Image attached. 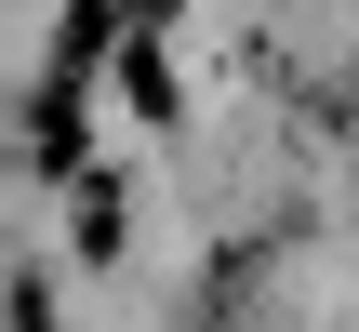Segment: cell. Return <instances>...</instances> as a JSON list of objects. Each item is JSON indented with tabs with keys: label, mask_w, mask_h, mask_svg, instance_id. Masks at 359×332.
<instances>
[{
	"label": "cell",
	"mask_w": 359,
	"mask_h": 332,
	"mask_svg": "<svg viewBox=\"0 0 359 332\" xmlns=\"http://www.w3.org/2000/svg\"><path fill=\"white\" fill-rule=\"evenodd\" d=\"M27 173H80V106H67V80L27 93Z\"/></svg>",
	"instance_id": "1"
},
{
	"label": "cell",
	"mask_w": 359,
	"mask_h": 332,
	"mask_svg": "<svg viewBox=\"0 0 359 332\" xmlns=\"http://www.w3.org/2000/svg\"><path fill=\"white\" fill-rule=\"evenodd\" d=\"M53 40H67V67H80V53H107V40H120V13H107V0H80V13H67Z\"/></svg>",
	"instance_id": "3"
},
{
	"label": "cell",
	"mask_w": 359,
	"mask_h": 332,
	"mask_svg": "<svg viewBox=\"0 0 359 332\" xmlns=\"http://www.w3.org/2000/svg\"><path fill=\"white\" fill-rule=\"evenodd\" d=\"M120 93H133L147 120H173V67H160V40H147V27L120 40Z\"/></svg>",
	"instance_id": "2"
},
{
	"label": "cell",
	"mask_w": 359,
	"mask_h": 332,
	"mask_svg": "<svg viewBox=\"0 0 359 332\" xmlns=\"http://www.w3.org/2000/svg\"><path fill=\"white\" fill-rule=\"evenodd\" d=\"M80 253H120V186H80Z\"/></svg>",
	"instance_id": "4"
},
{
	"label": "cell",
	"mask_w": 359,
	"mask_h": 332,
	"mask_svg": "<svg viewBox=\"0 0 359 332\" xmlns=\"http://www.w3.org/2000/svg\"><path fill=\"white\" fill-rule=\"evenodd\" d=\"M13 332H53V293H40V266L13 279Z\"/></svg>",
	"instance_id": "5"
}]
</instances>
